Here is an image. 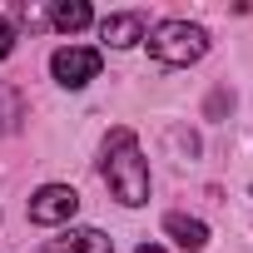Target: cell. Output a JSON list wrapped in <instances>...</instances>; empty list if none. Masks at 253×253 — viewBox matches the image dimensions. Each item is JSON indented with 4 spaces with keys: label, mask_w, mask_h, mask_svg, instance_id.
I'll use <instances>...</instances> for the list:
<instances>
[{
    "label": "cell",
    "mask_w": 253,
    "mask_h": 253,
    "mask_svg": "<svg viewBox=\"0 0 253 253\" xmlns=\"http://www.w3.org/2000/svg\"><path fill=\"white\" fill-rule=\"evenodd\" d=\"M99 169H104V184H109V194H114L119 204L139 209V204L149 199V159L139 154L134 129H124V124H119V129H109Z\"/></svg>",
    "instance_id": "obj_1"
},
{
    "label": "cell",
    "mask_w": 253,
    "mask_h": 253,
    "mask_svg": "<svg viewBox=\"0 0 253 253\" xmlns=\"http://www.w3.org/2000/svg\"><path fill=\"white\" fill-rule=\"evenodd\" d=\"M149 55L159 65H194L209 55V30L189 20H159L149 30Z\"/></svg>",
    "instance_id": "obj_2"
},
{
    "label": "cell",
    "mask_w": 253,
    "mask_h": 253,
    "mask_svg": "<svg viewBox=\"0 0 253 253\" xmlns=\"http://www.w3.org/2000/svg\"><path fill=\"white\" fill-rule=\"evenodd\" d=\"M99 50H84V45H60L50 55V75L65 84V89H84L94 75H99Z\"/></svg>",
    "instance_id": "obj_3"
},
{
    "label": "cell",
    "mask_w": 253,
    "mask_h": 253,
    "mask_svg": "<svg viewBox=\"0 0 253 253\" xmlns=\"http://www.w3.org/2000/svg\"><path fill=\"white\" fill-rule=\"evenodd\" d=\"M75 209H80V194H75L70 184H45V189H35V199H30V223L55 228V223H70Z\"/></svg>",
    "instance_id": "obj_4"
},
{
    "label": "cell",
    "mask_w": 253,
    "mask_h": 253,
    "mask_svg": "<svg viewBox=\"0 0 253 253\" xmlns=\"http://www.w3.org/2000/svg\"><path fill=\"white\" fill-rule=\"evenodd\" d=\"M99 35H104V45H109V50H129L134 40H144V35H149V15H144V10H124V15H104Z\"/></svg>",
    "instance_id": "obj_5"
},
{
    "label": "cell",
    "mask_w": 253,
    "mask_h": 253,
    "mask_svg": "<svg viewBox=\"0 0 253 253\" xmlns=\"http://www.w3.org/2000/svg\"><path fill=\"white\" fill-rule=\"evenodd\" d=\"M40 253H114V243H109L99 228H70V233L50 238Z\"/></svg>",
    "instance_id": "obj_6"
},
{
    "label": "cell",
    "mask_w": 253,
    "mask_h": 253,
    "mask_svg": "<svg viewBox=\"0 0 253 253\" xmlns=\"http://www.w3.org/2000/svg\"><path fill=\"white\" fill-rule=\"evenodd\" d=\"M164 233H169L184 253H204V243H209L204 218H189V213H164Z\"/></svg>",
    "instance_id": "obj_7"
},
{
    "label": "cell",
    "mask_w": 253,
    "mask_h": 253,
    "mask_svg": "<svg viewBox=\"0 0 253 253\" xmlns=\"http://www.w3.org/2000/svg\"><path fill=\"white\" fill-rule=\"evenodd\" d=\"M89 20H94V10L84 5V0H60V5L50 10V25H55V30H65V35H75V30H84Z\"/></svg>",
    "instance_id": "obj_8"
},
{
    "label": "cell",
    "mask_w": 253,
    "mask_h": 253,
    "mask_svg": "<svg viewBox=\"0 0 253 253\" xmlns=\"http://www.w3.org/2000/svg\"><path fill=\"white\" fill-rule=\"evenodd\" d=\"M25 119V94L15 84H0V134H15Z\"/></svg>",
    "instance_id": "obj_9"
},
{
    "label": "cell",
    "mask_w": 253,
    "mask_h": 253,
    "mask_svg": "<svg viewBox=\"0 0 253 253\" xmlns=\"http://www.w3.org/2000/svg\"><path fill=\"white\" fill-rule=\"evenodd\" d=\"M10 50H15V25L0 15V60H10Z\"/></svg>",
    "instance_id": "obj_10"
},
{
    "label": "cell",
    "mask_w": 253,
    "mask_h": 253,
    "mask_svg": "<svg viewBox=\"0 0 253 253\" xmlns=\"http://www.w3.org/2000/svg\"><path fill=\"white\" fill-rule=\"evenodd\" d=\"M139 253H164V248H149V243H144V248H139Z\"/></svg>",
    "instance_id": "obj_11"
}]
</instances>
